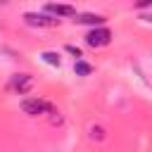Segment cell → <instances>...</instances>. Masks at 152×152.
<instances>
[{
    "label": "cell",
    "mask_w": 152,
    "mask_h": 152,
    "mask_svg": "<svg viewBox=\"0 0 152 152\" xmlns=\"http://www.w3.org/2000/svg\"><path fill=\"white\" fill-rule=\"evenodd\" d=\"M21 109H24V114H28V116L55 114L52 104H50V102H45V100H38V97H28V100H24V102H21Z\"/></svg>",
    "instance_id": "obj_1"
},
{
    "label": "cell",
    "mask_w": 152,
    "mask_h": 152,
    "mask_svg": "<svg viewBox=\"0 0 152 152\" xmlns=\"http://www.w3.org/2000/svg\"><path fill=\"white\" fill-rule=\"evenodd\" d=\"M109 40H112V31L104 26H97V28L88 31V36H86V43L90 48H104V45H109Z\"/></svg>",
    "instance_id": "obj_2"
},
{
    "label": "cell",
    "mask_w": 152,
    "mask_h": 152,
    "mask_svg": "<svg viewBox=\"0 0 152 152\" xmlns=\"http://www.w3.org/2000/svg\"><path fill=\"white\" fill-rule=\"evenodd\" d=\"M31 86H33V78H31L28 74H17V76H12V81H10V88H12L14 93H19V95L28 93Z\"/></svg>",
    "instance_id": "obj_3"
},
{
    "label": "cell",
    "mask_w": 152,
    "mask_h": 152,
    "mask_svg": "<svg viewBox=\"0 0 152 152\" xmlns=\"http://www.w3.org/2000/svg\"><path fill=\"white\" fill-rule=\"evenodd\" d=\"M24 19H26V24H31V26H55L59 19H55V17H48V14H36V12H26L24 14Z\"/></svg>",
    "instance_id": "obj_4"
},
{
    "label": "cell",
    "mask_w": 152,
    "mask_h": 152,
    "mask_svg": "<svg viewBox=\"0 0 152 152\" xmlns=\"http://www.w3.org/2000/svg\"><path fill=\"white\" fill-rule=\"evenodd\" d=\"M45 12L50 17H76V10L71 5H45Z\"/></svg>",
    "instance_id": "obj_5"
},
{
    "label": "cell",
    "mask_w": 152,
    "mask_h": 152,
    "mask_svg": "<svg viewBox=\"0 0 152 152\" xmlns=\"http://www.w3.org/2000/svg\"><path fill=\"white\" fill-rule=\"evenodd\" d=\"M74 21H76V24H93V26L97 28V26L104 24V17H102V14H76Z\"/></svg>",
    "instance_id": "obj_6"
},
{
    "label": "cell",
    "mask_w": 152,
    "mask_h": 152,
    "mask_svg": "<svg viewBox=\"0 0 152 152\" xmlns=\"http://www.w3.org/2000/svg\"><path fill=\"white\" fill-rule=\"evenodd\" d=\"M40 57H43V62H45V64H50V66H59V64H62V59H59V55H57V52H50V50H48V52H43Z\"/></svg>",
    "instance_id": "obj_7"
},
{
    "label": "cell",
    "mask_w": 152,
    "mask_h": 152,
    "mask_svg": "<svg viewBox=\"0 0 152 152\" xmlns=\"http://www.w3.org/2000/svg\"><path fill=\"white\" fill-rule=\"evenodd\" d=\"M74 71H76L78 76H88V74L93 71V66H90L88 62H83V59H76V64H74Z\"/></svg>",
    "instance_id": "obj_8"
},
{
    "label": "cell",
    "mask_w": 152,
    "mask_h": 152,
    "mask_svg": "<svg viewBox=\"0 0 152 152\" xmlns=\"http://www.w3.org/2000/svg\"><path fill=\"white\" fill-rule=\"evenodd\" d=\"M66 50H69V52H71V55H76V57H81V50H78V48H74V45H69V48H66Z\"/></svg>",
    "instance_id": "obj_9"
}]
</instances>
